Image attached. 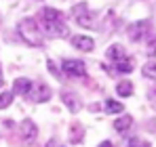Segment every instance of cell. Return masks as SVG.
Instances as JSON below:
<instances>
[{
    "label": "cell",
    "mask_w": 156,
    "mask_h": 147,
    "mask_svg": "<svg viewBox=\"0 0 156 147\" xmlns=\"http://www.w3.org/2000/svg\"><path fill=\"white\" fill-rule=\"evenodd\" d=\"M17 32L27 46H42L44 44V32L38 23V19H34V17H23L17 23Z\"/></svg>",
    "instance_id": "6da1fadb"
},
{
    "label": "cell",
    "mask_w": 156,
    "mask_h": 147,
    "mask_svg": "<svg viewBox=\"0 0 156 147\" xmlns=\"http://www.w3.org/2000/svg\"><path fill=\"white\" fill-rule=\"evenodd\" d=\"M72 17H74V21H76L80 27H87V29H89V27L95 25V13H93L84 2L72 6Z\"/></svg>",
    "instance_id": "7a4b0ae2"
},
{
    "label": "cell",
    "mask_w": 156,
    "mask_h": 147,
    "mask_svg": "<svg viewBox=\"0 0 156 147\" xmlns=\"http://www.w3.org/2000/svg\"><path fill=\"white\" fill-rule=\"evenodd\" d=\"M51 97H53V91L47 82H42V80L32 82V88L27 93V99L30 101H34V103H47Z\"/></svg>",
    "instance_id": "3957f363"
},
{
    "label": "cell",
    "mask_w": 156,
    "mask_h": 147,
    "mask_svg": "<svg viewBox=\"0 0 156 147\" xmlns=\"http://www.w3.org/2000/svg\"><path fill=\"white\" fill-rule=\"evenodd\" d=\"M59 70L70 78H82V76H87V63L82 59H63Z\"/></svg>",
    "instance_id": "277c9868"
},
{
    "label": "cell",
    "mask_w": 156,
    "mask_h": 147,
    "mask_svg": "<svg viewBox=\"0 0 156 147\" xmlns=\"http://www.w3.org/2000/svg\"><path fill=\"white\" fill-rule=\"evenodd\" d=\"M38 23L42 25L44 34H49L51 38H68L70 36V27L63 23V19H59V21H38Z\"/></svg>",
    "instance_id": "5b68a950"
},
{
    "label": "cell",
    "mask_w": 156,
    "mask_h": 147,
    "mask_svg": "<svg viewBox=\"0 0 156 147\" xmlns=\"http://www.w3.org/2000/svg\"><path fill=\"white\" fill-rule=\"evenodd\" d=\"M36 137H38V126H36V122L30 120V118L21 120V124H19V139L23 143H34Z\"/></svg>",
    "instance_id": "8992f818"
},
{
    "label": "cell",
    "mask_w": 156,
    "mask_h": 147,
    "mask_svg": "<svg viewBox=\"0 0 156 147\" xmlns=\"http://www.w3.org/2000/svg\"><path fill=\"white\" fill-rule=\"evenodd\" d=\"M150 32V21H135L127 27V34H129V40L133 42H141Z\"/></svg>",
    "instance_id": "52a82bcc"
},
{
    "label": "cell",
    "mask_w": 156,
    "mask_h": 147,
    "mask_svg": "<svg viewBox=\"0 0 156 147\" xmlns=\"http://www.w3.org/2000/svg\"><path fill=\"white\" fill-rule=\"evenodd\" d=\"M70 40H72V46H74V49H78V50H82V53H91V50L95 49V40H93L91 36H87V34L72 36Z\"/></svg>",
    "instance_id": "ba28073f"
},
{
    "label": "cell",
    "mask_w": 156,
    "mask_h": 147,
    "mask_svg": "<svg viewBox=\"0 0 156 147\" xmlns=\"http://www.w3.org/2000/svg\"><path fill=\"white\" fill-rule=\"evenodd\" d=\"M61 99H63V105H66L72 114H78V111H80L82 101H80V97H78L74 91H63V93H61Z\"/></svg>",
    "instance_id": "9c48e42d"
},
{
    "label": "cell",
    "mask_w": 156,
    "mask_h": 147,
    "mask_svg": "<svg viewBox=\"0 0 156 147\" xmlns=\"http://www.w3.org/2000/svg\"><path fill=\"white\" fill-rule=\"evenodd\" d=\"M30 88H32V80H27V78H17L15 82H13V95H19V97H27V93H30Z\"/></svg>",
    "instance_id": "30bf717a"
},
{
    "label": "cell",
    "mask_w": 156,
    "mask_h": 147,
    "mask_svg": "<svg viewBox=\"0 0 156 147\" xmlns=\"http://www.w3.org/2000/svg\"><path fill=\"white\" fill-rule=\"evenodd\" d=\"M131 126H133V116H127V114H125V116H118V118L114 120V130L120 132V135L127 132Z\"/></svg>",
    "instance_id": "8fae6325"
},
{
    "label": "cell",
    "mask_w": 156,
    "mask_h": 147,
    "mask_svg": "<svg viewBox=\"0 0 156 147\" xmlns=\"http://www.w3.org/2000/svg\"><path fill=\"white\" fill-rule=\"evenodd\" d=\"M105 57L110 59V61H120V59H125L127 57V53H125V46H120V44H112L110 49L105 50Z\"/></svg>",
    "instance_id": "7c38bea8"
},
{
    "label": "cell",
    "mask_w": 156,
    "mask_h": 147,
    "mask_svg": "<svg viewBox=\"0 0 156 147\" xmlns=\"http://www.w3.org/2000/svg\"><path fill=\"white\" fill-rule=\"evenodd\" d=\"M61 19V11L53 9V6H44L40 11V21H59Z\"/></svg>",
    "instance_id": "4fadbf2b"
},
{
    "label": "cell",
    "mask_w": 156,
    "mask_h": 147,
    "mask_svg": "<svg viewBox=\"0 0 156 147\" xmlns=\"http://www.w3.org/2000/svg\"><path fill=\"white\" fill-rule=\"evenodd\" d=\"M104 107H105V111H108V114H112V116H116V114H122V111H125L122 103H120V101H116V99H105Z\"/></svg>",
    "instance_id": "5bb4252c"
},
{
    "label": "cell",
    "mask_w": 156,
    "mask_h": 147,
    "mask_svg": "<svg viewBox=\"0 0 156 147\" xmlns=\"http://www.w3.org/2000/svg\"><path fill=\"white\" fill-rule=\"evenodd\" d=\"M116 95H118V97H131V95H133V82H129V80L118 82V84H116Z\"/></svg>",
    "instance_id": "9a60e30c"
},
{
    "label": "cell",
    "mask_w": 156,
    "mask_h": 147,
    "mask_svg": "<svg viewBox=\"0 0 156 147\" xmlns=\"http://www.w3.org/2000/svg\"><path fill=\"white\" fill-rule=\"evenodd\" d=\"M114 70H116L118 74H131V72H133V61L125 57V59H120V61H116V65H114Z\"/></svg>",
    "instance_id": "2e32d148"
},
{
    "label": "cell",
    "mask_w": 156,
    "mask_h": 147,
    "mask_svg": "<svg viewBox=\"0 0 156 147\" xmlns=\"http://www.w3.org/2000/svg\"><path fill=\"white\" fill-rule=\"evenodd\" d=\"M141 74H144L148 80H156V61H148V63L141 67Z\"/></svg>",
    "instance_id": "e0dca14e"
},
{
    "label": "cell",
    "mask_w": 156,
    "mask_h": 147,
    "mask_svg": "<svg viewBox=\"0 0 156 147\" xmlns=\"http://www.w3.org/2000/svg\"><path fill=\"white\" fill-rule=\"evenodd\" d=\"M13 97H15V95H13L11 91H2V93H0V109H6V107L13 103Z\"/></svg>",
    "instance_id": "ac0fdd59"
},
{
    "label": "cell",
    "mask_w": 156,
    "mask_h": 147,
    "mask_svg": "<svg viewBox=\"0 0 156 147\" xmlns=\"http://www.w3.org/2000/svg\"><path fill=\"white\" fill-rule=\"evenodd\" d=\"M127 147H152V145H150L148 141L139 139V137H133V139L129 141V145H127Z\"/></svg>",
    "instance_id": "d6986e66"
},
{
    "label": "cell",
    "mask_w": 156,
    "mask_h": 147,
    "mask_svg": "<svg viewBox=\"0 0 156 147\" xmlns=\"http://www.w3.org/2000/svg\"><path fill=\"white\" fill-rule=\"evenodd\" d=\"M49 72L55 74V76H61V70H59V65H57V63H53L51 59H49Z\"/></svg>",
    "instance_id": "ffe728a7"
},
{
    "label": "cell",
    "mask_w": 156,
    "mask_h": 147,
    "mask_svg": "<svg viewBox=\"0 0 156 147\" xmlns=\"http://www.w3.org/2000/svg\"><path fill=\"white\" fill-rule=\"evenodd\" d=\"M97 147H114V145H112L110 141H101V143H99V145H97Z\"/></svg>",
    "instance_id": "44dd1931"
},
{
    "label": "cell",
    "mask_w": 156,
    "mask_h": 147,
    "mask_svg": "<svg viewBox=\"0 0 156 147\" xmlns=\"http://www.w3.org/2000/svg\"><path fill=\"white\" fill-rule=\"evenodd\" d=\"M2 84H4V74H2V67H0V88H2Z\"/></svg>",
    "instance_id": "7402d4cb"
},
{
    "label": "cell",
    "mask_w": 156,
    "mask_h": 147,
    "mask_svg": "<svg viewBox=\"0 0 156 147\" xmlns=\"http://www.w3.org/2000/svg\"><path fill=\"white\" fill-rule=\"evenodd\" d=\"M47 147H55V141H49V143H47Z\"/></svg>",
    "instance_id": "603a6c76"
}]
</instances>
